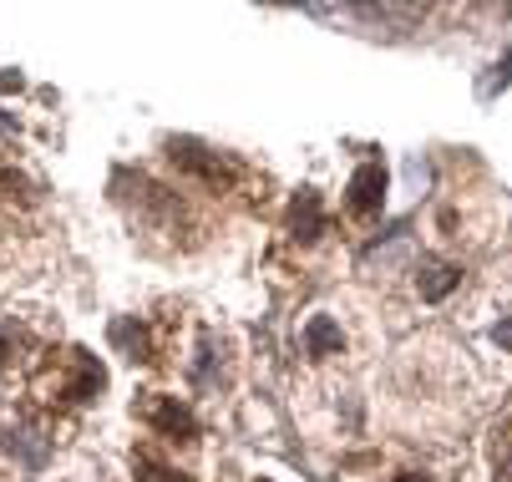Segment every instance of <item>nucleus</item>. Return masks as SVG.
<instances>
[{
    "mask_svg": "<svg viewBox=\"0 0 512 482\" xmlns=\"http://www.w3.org/2000/svg\"><path fill=\"white\" fill-rule=\"evenodd\" d=\"M102 386H107V371H102L97 356H87V351H66L61 356V376H56L61 401H92Z\"/></svg>",
    "mask_w": 512,
    "mask_h": 482,
    "instance_id": "1",
    "label": "nucleus"
},
{
    "mask_svg": "<svg viewBox=\"0 0 512 482\" xmlns=\"http://www.w3.org/2000/svg\"><path fill=\"white\" fill-rule=\"evenodd\" d=\"M142 422H148L158 437H168V442H193L198 437V417L178 396H148L142 401Z\"/></svg>",
    "mask_w": 512,
    "mask_h": 482,
    "instance_id": "2",
    "label": "nucleus"
},
{
    "mask_svg": "<svg viewBox=\"0 0 512 482\" xmlns=\"http://www.w3.org/2000/svg\"><path fill=\"white\" fill-rule=\"evenodd\" d=\"M386 203V168L371 158L350 173V188H345V214L350 219H376Z\"/></svg>",
    "mask_w": 512,
    "mask_h": 482,
    "instance_id": "3",
    "label": "nucleus"
},
{
    "mask_svg": "<svg viewBox=\"0 0 512 482\" xmlns=\"http://www.w3.org/2000/svg\"><path fill=\"white\" fill-rule=\"evenodd\" d=\"M168 158L183 168V173H193L203 188H229V178H234V168L218 158V153H208V148H198V143H188V137H178V143H168Z\"/></svg>",
    "mask_w": 512,
    "mask_h": 482,
    "instance_id": "4",
    "label": "nucleus"
},
{
    "mask_svg": "<svg viewBox=\"0 0 512 482\" xmlns=\"http://www.w3.org/2000/svg\"><path fill=\"white\" fill-rule=\"evenodd\" d=\"M457 285H462V269H457V264H442V259H421V264H416V290H421V300H447Z\"/></svg>",
    "mask_w": 512,
    "mask_h": 482,
    "instance_id": "5",
    "label": "nucleus"
},
{
    "mask_svg": "<svg viewBox=\"0 0 512 482\" xmlns=\"http://www.w3.org/2000/svg\"><path fill=\"white\" fill-rule=\"evenodd\" d=\"M289 234L295 239H320L325 234V214H320V198L305 188L300 198H295V209H289Z\"/></svg>",
    "mask_w": 512,
    "mask_h": 482,
    "instance_id": "6",
    "label": "nucleus"
},
{
    "mask_svg": "<svg viewBox=\"0 0 512 482\" xmlns=\"http://www.w3.org/2000/svg\"><path fill=\"white\" fill-rule=\"evenodd\" d=\"M305 346H310V356H335V351L345 346V335H340V325H335L330 315H315V320L305 325Z\"/></svg>",
    "mask_w": 512,
    "mask_h": 482,
    "instance_id": "7",
    "label": "nucleus"
},
{
    "mask_svg": "<svg viewBox=\"0 0 512 482\" xmlns=\"http://www.w3.org/2000/svg\"><path fill=\"white\" fill-rule=\"evenodd\" d=\"M112 340H117V346H127L132 361H153V340H148V330H142L137 320H117L112 325Z\"/></svg>",
    "mask_w": 512,
    "mask_h": 482,
    "instance_id": "8",
    "label": "nucleus"
},
{
    "mask_svg": "<svg viewBox=\"0 0 512 482\" xmlns=\"http://www.w3.org/2000/svg\"><path fill=\"white\" fill-rule=\"evenodd\" d=\"M137 482H188V477L163 467V462H153V457H137Z\"/></svg>",
    "mask_w": 512,
    "mask_h": 482,
    "instance_id": "9",
    "label": "nucleus"
},
{
    "mask_svg": "<svg viewBox=\"0 0 512 482\" xmlns=\"http://www.w3.org/2000/svg\"><path fill=\"white\" fill-rule=\"evenodd\" d=\"M497 82H502V87L512 82V56H507V66H497Z\"/></svg>",
    "mask_w": 512,
    "mask_h": 482,
    "instance_id": "10",
    "label": "nucleus"
},
{
    "mask_svg": "<svg viewBox=\"0 0 512 482\" xmlns=\"http://www.w3.org/2000/svg\"><path fill=\"white\" fill-rule=\"evenodd\" d=\"M401 482H431V477H401Z\"/></svg>",
    "mask_w": 512,
    "mask_h": 482,
    "instance_id": "11",
    "label": "nucleus"
}]
</instances>
